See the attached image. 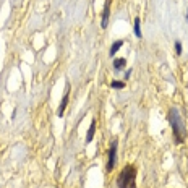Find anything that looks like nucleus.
<instances>
[{"label": "nucleus", "mask_w": 188, "mask_h": 188, "mask_svg": "<svg viewBox=\"0 0 188 188\" xmlns=\"http://www.w3.org/2000/svg\"><path fill=\"white\" fill-rule=\"evenodd\" d=\"M167 120L172 127V133H174V138H175V143H183L186 140V125L185 120L182 118L180 112L177 107H172L167 113Z\"/></svg>", "instance_id": "1"}, {"label": "nucleus", "mask_w": 188, "mask_h": 188, "mask_svg": "<svg viewBox=\"0 0 188 188\" xmlns=\"http://www.w3.org/2000/svg\"><path fill=\"white\" fill-rule=\"evenodd\" d=\"M118 188H136V167L128 164L122 169V172L117 177Z\"/></svg>", "instance_id": "2"}, {"label": "nucleus", "mask_w": 188, "mask_h": 188, "mask_svg": "<svg viewBox=\"0 0 188 188\" xmlns=\"http://www.w3.org/2000/svg\"><path fill=\"white\" fill-rule=\"evenodd\" d=\"M117 162V140H112L109 148V156H107V172H112Z\"/></svg>", "instance_id": "3"}, {"label": "nucleus", "mask_w": 188, "mask_h": 188, "mask_svg": "<svg viewBox=\"0 0 188 188\" xmlns=\"http://www.w3.org/2000/svg\"><path fill=\"white\" fill-rule=\"evenodd\" d=\"M68 98H70V83H67L65 94H63V98H62V102H60V106H59V110H57V115H59V117L63 115V112L67 109V104H68Z\"/></svg>", "instance_id": "4"}, {"label": "nucleus", "mask_w": 188, "mask_h": 188, "mask_svg": "<svg viewBox=\"0 0 188 188\" xmlns=\"http://www.w3.org/2000/svg\"><path fill=\"white\" fill-rule=\"evenodd\" d=\"M109 15H110V0H106L104 5V11H102V20H101V28L106 29L107 23H109Z\"/></svg>", "instance_id": "5"}, {"label": "nucleus", "mask_w": 188, "mask_h": 188, "mask_svg": "<svg viewBox=\"0 0 188 188\" xmlns=\"http://www.w3.org/2000/svg\"><path fill=\"white\" fill-rule=\"evenodd\" d=\"M123 39H118V41H113V44L110 45V50H109V55L110 57H113V55H115L117 52H118V50H120L122 49V45H123Z\"/></svg>", "instance_id": "6"}, {"label": "nucleus", "mask_w": 188, "mask_h": 188, "mask_svg": "<svg viewBox=\"0 0 188 188\" xmlns=\"http://www.w3.org/2000/svg\"><path fill=\"white\" fill-rule=\"evenodd\" d=\"M94 133H96V120L93 118V122L89 125V130H88V135H86V143H91V141H93Z\"/></svg>", "instance_id": "7"}, {"label": "nucleus", "mask_w": 188, "mask_h": 188, "mask_svg": "<svg viewBox=\"0 0 188 188\" xmlns=\"http://www.w3.org/2000/svg\"><path fill=\"white\" fill-rule=\"evenodd\" d=\"M127 65V59H113V70H123Z\"/></svg>", "instance_id": "8"}, {"label": "nucleus", "mask_w": 188, "mask_h": 188, "mask_svg": "<svg viewBox=\"0 0 188 188\" xmlns=\"http://www.w3.org/2000/svg\"><path fill=\"white\" fill-rule=\"evenodd\" d=\"M140 23H141L140 18H135V26H133V29H135V36L141 39V37H143V34H141V26H140Z\"/></svg>", "instance_id": "9"}, {"label": "nucleus", "mask_w": 188, "mask_h": 188, "mask_svg": "<svg viewBox=\"0 0 188 188\" xmlns=\"http://www.w3.org/2000/svg\"><path fill=\"white\" fill-rule=\"evenodd\" d=\"M110 86H112L113 89H123V88H125V83L120 81V79H113V81L110 83Z\"/></svg>", "instance_id": "10"}, {"label": "nucleus", "mask_w": 188, "mask_h": 188, "mask_svg": "<svg viewBox=\"0 0 188 188\" xmlns=\"http://www.w3.org/2000/svg\"><path fill=\"white\" fill-rule=\"evenodd\" d=\"M175 54L182 55V42L180 41H175Z\"/></svg>", "instance_id": "11"}, {"label": "nucleus", "mask_w": 188, "mask_h": 188, "mask_svg": "<svg viewBox=\"0 0 188 188\" xmlns=\"http://www.w3.org/2000/svg\"><path fill=\"white\" fill-rule=\"evenodd\" d=\"M130 75H132V70H128L127 73H125V79H128V78H130Z\"/></svg>", "instance_id": "12"}, {"label": "nucleus", "mask_w": 188, "mask_h": 188, "mask_svg": "<svg viewBox=\"0 0 188 188\" xmlns=\"http://www.w3.org/2000/svg\"><path fill=\"white\" fill-rule=\"evenodd\" d=\"M186 23H188V11H186Z\"/></svg>", "instance_id": "13"}]
</instances>
